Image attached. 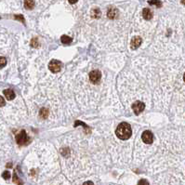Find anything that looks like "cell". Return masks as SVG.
<instances>
[{
    "mask_svg": "<svg viewBox=\"0 0 185 185\" xmlns=\"http://www.w3.org/2000/svg\"><path fill=\"white\" fill-rule=\"evenodd\" d=\"M115 134L119 139H121L123 141H126L131 137V134H132L131 127H130V125L127 124V123L123 122L117 126V127H116Z\"/></svg>",
    "mask_w": 185,
    "mask_h": 185,
    "instance_id": "6da1fadb",
    "label": "cell"
},
{
    "mask_svg": "<svg viewBox=\"0 0 185 185\" xmlns=\"http://www.w3.org/2000/svg\"><path fill=\"white\" fill-rule=\"evenodd\" d=\"M16 142L20 146H24L27 145L30 142L29 138L27 137V134L25 132V130H22L17 136H16Z\"/></svg>",
    "mask_w": 185,
    "mask_h": 185,
    "instance_id": "7a4b0ae2",
    "label": "cell"
},
{
    "mask_svg": "<svg viewBox=\"0 0 185 185\" xmlns=\"http://www.w3.org/2000/svg\"><path fill=\"white\" fill-rule=\"evenodd\" d=\"M49 69L53 73H58L61 69V63L58 60H52L49 64Z\"/></svg>",
    "mask_w": 185,
    "mask_h": 185,
    "instance_id": "3957f363",
    "label": "cell"
},
{
    "mask_svg": "<svg viewBox=\"0 0 185 185\" xmlns=\"http://www.w3.org/2000/svg\"><path fill=\"white\" fill-rule=\"evenodd\" d=\"M141 139H142L143 142L146 143V144H151V143H152L153 141H154V135H153L152 132L149 131V130H146V131H144L142 133Z\"/></svg>",
    "mask_w": 185,
    "mask_h": 185,
    "instance_id": "277c9868",
    "label": "cell"
},
{
    "mask_svg": "<svg viewBox=\"0 0 185 185\" xmlns=\"http://www.w3.org/2000/svg\"><path fill=\"white\" fill-rule=\"evenodd\" d=\"M145 108V104L141 101H135L132 104V109L135 114H140Z\"/></svg>",
    "mask_w": 185,
    "mask_h": 185,
    "instance_id": "5b68a950",
    "label": "cell"
},
{
    "mask_svg": "<svg viewBox=\"0 0 185 185\" xmlns=\"http://www.w3.org/2000/svg\"><path fill=\"white\" fill-rule=\"evenodd\" d=\"M101 78V74L100 71L94 70V71L90 72V81L92 82V83H94V84L99 83Z\"/></svg>",
    "mask_w": 185,
    "mask_h": 185,
    "instance_id": "8992f818",
    "label": "cell"
},
{
    "mask_svg": "<svg viewBox=\"0 0 185 185\" xmlns=\"http://www.w3.org/2000/svg\"><path fill=\"white\" fill-rule=\"evenodd\" d=\"M141 42H142V40H141V38L140 36H135L131 40V43H130V47H131L132 50L138 49V47L141 46Z\"/></svg>",
    "mask_w": 185,
    "mask_h": 185,
    "instance_id": "52a82bcc",
    "label": "cell"
},
{
    "mask_svg": "<svg viewBox=\"0 0 185 185\" xmlns=\"http://www.w3.org/2000/svg\"><path fill=\"white\" fill-rule=\"evenodd\" d=\"M4 95H5V97L7 98V100H9V101H12L13 99L15 98V93L12 90H4Z\"/></svg>",
    "mask_w": 185,
    "mask_h": 185,
    "instance_id": "ba28073f",
    "label": "cell"
},
{
    "mask_svg": "<svg viewBox=\"0 0 185 185\" xmlns=\"http://www.w3.org/2000/svg\"><path fill=\"white\" fill-rule=\"evenodd\" d=\"M142 16H143V18H144L145 20H151V19L153 18V12L151 11L149 9H143V10H142Z\"/></svg>",
    "mask_w": 185,
    "mask_h": 185,
    "instance_id": "9c48e42d",
    "label": "cell"
},
{
    "mask_svg": "<svg viewBox=\"0 0 185 185\" xmlns=\"http://www.w3.org/2000/svg\"><path fill=\"white\" fill-rule=\"evenodd\" d=\"M118 15V10L114 9V8H111L108 10V17L110 19H114L116 16Z\"/></svg>",
    "mask_w": 185,
    "mask_h": 185,
    "instance_id": "30bf717a",
    "label": "cell"
},
{
    "mask_svg": "<svg viewBox=\"0 0 185 185\" xmlns=\"http://www.w3.org/2000/svg\"><path fill=\"white\" fill-rule=\"evenodd\" d=\"M24 7L26 9H33L35 7V1L34 0H24Z\"/></svg>",
    "mask_w": 185,
    "mask_h": 185,
    "instance_id": "8fae6325",
    "label": "cell"
},
{
    "mask_svg": "<svg viewBox=\"0 0 185 185\" xmlns=\"http://www.w3.org/2000/svg\"><path fill=\"white\" fill-rule=\"evenodd\" d=\"M60 41L63 44H70L72 42V38L69 37V36H63L60 37Z\"/></svg>",
    "mask_w": 185,
    "mask_h": 185,
    "instance_id": "7c38bea8",
    "label": "cell"
},
{
    "mask_svg": "<svg viewBox=\"0 0 185 185\" xmlns=\"http://www.w3.org/2000/svg\"><path fill=\"white\" fill-rule=\"evenodd\" d=\"M150 5H154L156 7H158V8H160V7H162V2L160 1V0H150V1L148 2Z\"/></svg>",
    "mask_w": 185,
    "mask_h": 185,
    "instance_id": "4fadbf2b",
    "label": "cell"
},
{
    "mask_svg": "<svg viewBox=\"0 0 185 185\" xmlns=\"http://www.w3.org/2000/svg\"><path fill=\"white\" fill-rule=\"evenodd\" d=\"M47 114H49V111L47 110V109H45V108H42L40 110V116L42 118H46L47 116Z\"/></svg>",
    "mask_w": 185,
    "mask_h": 185,
    "instance_id": "5bb4252c",
    "label": "cell"
},
{
    "mask_svg": "<svg viewBox=\"0 0 185 185\" xmlns=\"http://www.w3.org/2000/svg\"><path fill=\"white\" fill-rule=\"evenodd\" d=\"M13 181H14V183H16L17 185H23V181L19 179L16 173H14V175H13Z\"/></svg>",
    "mask_w": 185,
    "mask_h": 185,
    "instance_id": "9a60e30c",
    "label": "cell"
},
{
    "mask_svg": "<svg viewBox=\"0 0 185 185\" xmlns=\"http://www.w3.org/2000/svg\"><path fill=\"white\" fill-rule=\"evenodd\" d=\"M92 16L94 18H99L101 16V11H100V9H93L92 10Z\"/></svg>",
    "mask_w": 185,
    "mask_h": 185,
    "instance_id": "2e32d148",
    "label": "cell"
},
{
    "mask_svg": "<svg viewBox=\"0 0 185 185\" xmlns=\"http://www.w3.org/2000/svg\"><path fill=\"white\" fill-rule=\"evenodd\" d=\"M7 64V60L5 57H0V69L3 67H5Z\"/></svg>",
    "mask_w": 185,
    "mask_h": 185,
    "instance_id": "e0dca14e",
    "label": "cell"
},
{
    "mask_svg": "<svg viewBox=\"0 0 185 185\" xmlns=\"http://www.w3.org/2000/svg\"><path fill=\"white\" fill-rule=\"evenodd\" d=\"M2 177H3V179H5V180H9L10 178L9 171H4L3 174H2Z\"/></svg>",
    "mask_w": 185,
    "mask_h": 185,
    "instance_id": "ac0fdd59",
    "label": "cell"
},
{
    "mask_svg": "<svg viewBox=\"0 0 185 185\" xmlns=\"http://www.w3.org/2000/svg\"><path fill=\"white\" fill-rule=\"evenodd\" d=\"M31 46H32V47H35L38 46V42H37V39H36V38H34V39L32 40Z\"/></svg>",
    "mask_w": 185,
    "mask_h": 185,
    "instance_id": "d6986e66",
    "label": "cell"
},
{
    "mask_svg": "<svg viewBox=\"0 0 185 185\" xmlns=\"http://www.w3.org/2000/svg\"><path fill=\"white\" fill-rule=\"evenodd\" d=\"M138 185H150V184L148 183V181L146 180H141L138 182Z\"/></svg>",
    "mask_w": 185,
    "mask_h": 185,
    "instance_id": "ffe728a7",
    "label": "cell"
},
{
    "mask_svg": "<svg viewBox=\"0 0 185 185\" xmlns=\"http://www.w3.org/2000/svg\"><path fill=\"white\" fill-rule=\"evenodd\" d=\"M5 104H6V101H5V100H4V98L0 96V107L5 106Z\"/></svg>",
    "mask_w": 185,
    "mask_h": 185,
    "instance_id": "44dd1931",
    "label": "cell"
},
{
    "mask_svg": "<svg viewBox=\"0 0 185 185\" xmlns=\"http://www.w3.org/2000/svg\"><path fill=\"white\" fill-rule=\"evenodd\" d=\"M15 18L16 19H19L20 22H23V23H24V18L22 16V15H17V16H15Z\"/></svg>",
    "mask_w": 185,
    "mask_h": 185,
    "instance_id": "7402d4cb",
    "label": "cell"
},
{
    "mask_svg": "<svg viewBox=\"0 0 185 185\" xmlns=\"http://www.w3.org/2000/svg\"><path fill=\"white\" fill-rule=\"evenodd\" d=\"M83 185H94V183L92 181H86Z\"/></svg>",
    "mask_w": 185,
    "mask_h": 185,
    "instance_id": "603a6c76",
    "label": "cell"
},
{
    "mask_svg": "<svg viewBox=\"0 0 185 185\" xmlns=\"http://www.w3.org/2000/svg\"><path fill=\"white\" fill-rule=\"evenodd\" d=\"M71 4H74V3H76L77 2V0H68Z\"/></svg>",
    "mask_w": 185,
    "mask_h": 185,
    "instance_id": "cb8c5ba5",
    "label": "cell"
},
{
    "mask_svg": "<svg viewBox=\"0 0 185 185\" xmlns=\"http://www.w3.org/2000/svg\"><path fill=\"white\" fill-rule=\"evenodd\" d=\"M181 3H182L183 5H185V0H181Z\"/></svg>",
    "mask_w": 185,
    "mask_h": 185,
    "instance_id": "d4e9b609",
    "label": "cell"
},
{
    "mask_svg": "<svg viewBox=\"0 0 185 185\" xmlns=\"http://www.w3.org/2000/svg\"><path fill=\"white\" fill-rule=\"evenodd\" d=\"M183 79H184V81H185V73H184V75H183Z\"/></svg>",
    "mask_w": 185,
    "mask_h": 185,
    "instance_id": "484cf974",
    "label": "cell"
}]
</instances>
